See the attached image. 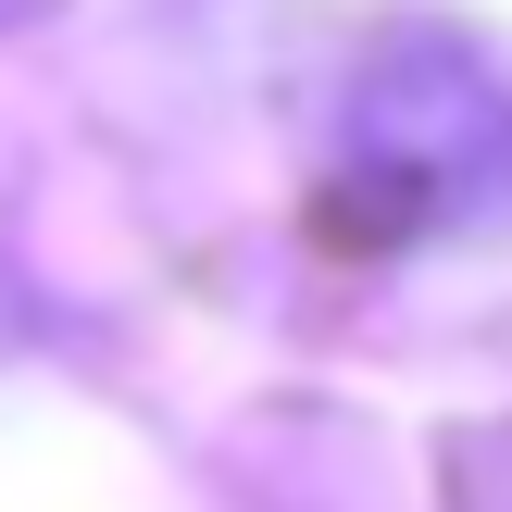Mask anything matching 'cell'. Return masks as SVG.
Segmentation results:
<instances>
[{"instance_id":"cell-2","label":"cell","mask_w":512,"mask_h":512,"mask_svg":"<svg viewBox=\"0 0 512 512\" xmlns=\"http://www.w3.org/2000/svg\"><path fill=\"white\" fill-rule=\"evenodd\" d=\"M38 13H50V0H0V25H38Z\"/></svg>"},{"instance_id":"cell-1","label":"cell","mask_w":512,"mask_h":512,"mask_svg":"<svg viewBox=\"0 0 512 512\" xmlns=\"http://www.w3.org/2000/svg\"><path fill=\"white\" fill-rule=\"evenodd\" d=\"M338 225L375 250L512 225V75L463 38H388L338 100Z\"/></svg>"}]
</instances>
